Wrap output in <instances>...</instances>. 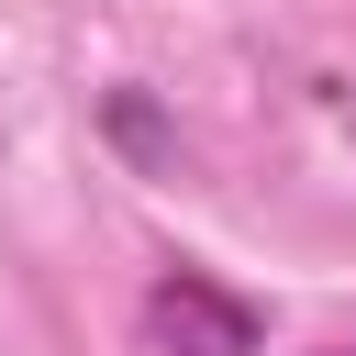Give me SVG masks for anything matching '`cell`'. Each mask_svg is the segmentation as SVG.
Instances as JSON below:
<instances>
[{"label":"cell","instance_id":"6da1fadb","mask_svg":"<svg viewBox=\"0 0 356 356\" xmlns=\"http://www.w3.org/2000/svg\"><path fill=\"white\" fill-rule=\"evenodd\" d=\"M145 356H256V312L200 267H167L145 289Z\"/></svg>","mask_w":356,"mask_h":356},{"label":"cell","instance_id":"7a4b0ae2","mask_svg":"<svg viewBox=\"0 0 356 356\" xmlns=\"http://www.w3.org/2000/svg\"><path fill=\"white\" fill-rule=\"evenodd\" d=\"M100 122H111V145H122V156H145V167L167 156V122H156V100H145V89H111V111H100Z\"/></svg>","mask_w":356,"mask_h":356},{"label":"cell","instance_id":"3957f363","mask_svg":"<svg viewBox=\"0 0 356 356\" xmlns=\"http://www.w3.org/2000/svg\"><path fill=\"white\" fill-rule=\"evenodd\" d=\"M345 134H356V100H345Z\"/></svg>","mask_w":356,"mask_h":356}]
</instances>
